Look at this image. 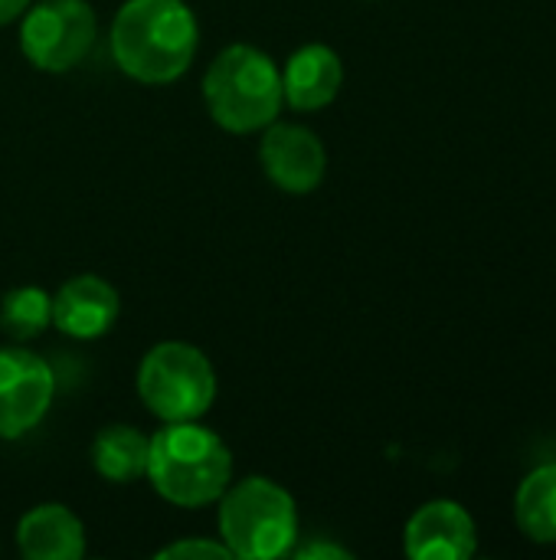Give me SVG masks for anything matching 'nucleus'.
Instances as JSON below:
<instances>
[{
  "mask_svg": "<svg viewBox=\"0 0 556 560\" xmlns=\"http://www.w3.org/2000/svg\"><path fill=\"white\" fill-rule=\"evenodd\" d=\"M98 20L85 0H43L20 26L23 56L43 72L75 69L95 46Z\"/></svg>",
  "mask_w": 556,
  "mask_h": 560,
  "instance_id": "423d86ee",
  "label": "nucleus"
},
{
  "mask_svg": "<svg viewBox=\"0 0 556 560\" xmlns=\"http://www.w3.org/2000/svg\"><path fill=\"white\" fill-rule=\"evenodd\" d=\"M138 397L164 423L200 420L216 400L213 361L187 341H161L141 358Z\"/></svg>",
  "mask_w": 556,
  "mask_h": 560,
  "instance_id": "39448f33",
  "label": "nucleus"
},
{
  "mask_svg": "<svg viewBox=\"0 0 556 560\" xmlns=\"http://www.w3.org/2000/svg\"><path fill=\"white\" fill-rule=\"evenodd\" d=\"M26 7H29V0H0V26H7L16 16H23Z\"/></svg>",
  "mask_w": 556,
  "mask_h": 560,
  "instance_id": "a211bd4d",
  "label": "nucleus"
},
{
  "mask_svg": "<svg viewBox=\"0 0 556 560\" xmlns=\"http://www.w3.org/2000/svg\"><path fill=\"white\" fill-rule=\"evenodd\" d=\"M220 502V538L233 558L275 560L298 541V509L288 489L265 476L229 482Z\"/></svg>",
  "mask_w": 556,
  "mask_h": 560,
  "instance_id": "20e7f679",
  "label": "nucleus"
},
{
  "mask_svg": "<svg viewBox=\"0 0 556 560\" xmlns=\"http://www.w3.org/2000/svg\"><path fill=\"white\" fill-rule=\"evenodd\" d=\"M52 325V295L36 285H20L0 302V328L13 341L39 338Z\"/></svg>",
  "mask_w": 556,
  "mask_h": 560,
  "instance_id": "2eb2a0df",
  "label": "nucleus"
},
{
  "mask_svg": "<svg viewBox=\"0 0 556 560\" xmlns=\"http://www.w3.org/2000/svg\"><path fill=\"white\" fill-rule=\"evenodd\" d=\"M147 453H151V436H144L128 423H115L98 430L92 443V466L105 482L128 486L147 476Z\"/></svg>",
  "mask_w": 556,
  "mask_h": 560,
  "instance_id": "ddd939ff",
  "label": "nucleus"
},
{
  "mask_svg": "<svg viewBox=\"0 0 556 560\" xmlns=\"http://www.w3.org/2000/svg\"><path fill=\"white\" fill-rule=\"evenodd\" d=\"M118 312H121V299L115 285L92 272L66 279L52 295V325L75 341H92L108 335L111 325L118 322Z\"/></svg>",
  "mask_w": 556,
  "mask_h": 560,
  "instance_id": "9d476101",
  "label": "nucleus"
},
{
  "mask_svg": "<svg viewBox=\"0 0 556 560\" xmlns=\"http://www.w3.org/2000/svg\"><path fill=\"white\" fill-rule=\"evenodd\" d=\"M16 545L29 560H79L85 555V525L72 509L46 502L20 518Z\"/></svg>",
  "mask_w": 556,
  "mask_h": 560,
  "instance_id": "f8f14e48",
  "label": "nucleus"
},
{
  "mask_svg": "<svg viewBox=\"0 0 556 560\" xmlns=\"http://www.w3.org/2000/svg\"><path fill=\"white\" fill-rule=\"evenodd\" d=\"M157 558L164 560H229V548L223 541L213 538H187V541H174L167 548L157 551Z\"/></svg>",
  "mask_w": 556,
  "mask_h": 560,
  "instance_id": "dca6fc26",
  "label": "nucleus"
},
{
  "mask_svg": "<svg viewBox=\"0 0 556 560\" xmlns=\"http://www.w3.org/2000/svg\"><path fill=\"white\" fill-rule=\"evenodd\" d=\"M200 46V26L184 0H125L111 20V59L144 85L180 79Z\"/></svg>",
  "mask_w": 556,
  "mask_h": 560,
  "instance_id": "f257e3e1",
  "label": "nucleus"
},
{
  "mask_svg": "<svg viewBox=\"0 0 556 560\" xmlns=\"http://www.w3.org/2000/svg\"><path fill=\"white\" fill-rule=\"evenodd\" d=\"M259 164L279 190L311 194L324 180L328 151L311 128L272 121L269 128H262Z\"/></svg>",
  "mask_w": 556,
  "mask_h": 560,
  "instance_id": "6e6552de",
  "label": "nucleus"
},
{
  "mask_svg": "<svg viewBox=\"0 0 556 560\" xmlns=\"http://www.w3.org/2000/svg\"><path fill=\"white\" fill-rule=\"evenodd\" d=\"M292 555L301 560H347L351 558V551L347 548H341V545H334V541H311V545H305V548H292Z\"/></svg>",
  "mask_w": 556,
  "mask_h": 560,
  "instance_id": "f3484780",
  "label": "nucleus"
},
{
  "mask_svg": "<svg viewBox=\"0 0 556 560\" xmlns=\"http://www.w3.org/2000/svg\"><path fill=\"white\" fill-rule=\"evenodd\" d=\"M403 548L413 560H469L478 551V532L459 502L436 499L406 522Z\"/></svg>",
  "mask_w": 556,
  "mask_h": 560,
  "instance_id": "1a4fd4ad",
  "label": "nucleus"
},
{
  "mask_svg": "<svg viewBox=\"0 0 556 560\" xmlns=\"http://www.w3.org/2000/svg\"><path fill=\"white\" fill-rule=\"evenodd\" d=\"M514 518L534 545H556V463L524 476L514 495Z\"/></svg>",
  "mask_w": 556,
  "mask_h": 560,
  "instance_id": "4468645a",
  "label": "nucleus"
},
{
  "mask_svg": "<svg viewBox=\"0 0 556 560\" xmlns=\"http://www.w3.org/2000/svg\"><path fill=\"white\" fill-rule=\"evenodd\" d=\"M154 492L180 509H203L216 502L233 482L229 446L197 420L164 423L151 436L147 476Z\"/></svg>",
  "mask_w": 556,
  "mask_h": 560,
  "instance_id": "f03ea898",
  "label": "nucleus"
},
{
  "mask_svg": "<svg viewBox=\"0 0 556 560\" xmlns=\"http://www.w3.org/2000/svg\"><path fill=\"white\" fill-rule=\"evenodd\" d=\"M203 102L220 128L233 135L262 131L279 121L285 105L282 69L256 46H226L203 75Z\"/></svg>",
  "mask_w": 556,
  "mask_h": 560,
  "instance_id": "7ed1b4c3",
  "label": "nucleus"
},
{
  "mask_svg": "<svg viewBox=\"0 0 556 560\" xmlns=\"http://www.w3.org/2000/svg\"><path fill=\"white\" fill-rule=\"evenodd\" d=\"M344 85V62L324 43L295 49L282 69V95L295 112H318L338 98Z\"/></svg>",
  "mask_w": 556,
  "mask_h": 560,
  "instance_id": "9b49d317",
  "label": "nucleus"
},
{
  "mask_svg": "<svg viewBox=\"0 0 556 560\" xmlns=\"http://www.w3.org/2000/svg\"><path fill=\"white\" fill-rule=\"evenodd\" d=\"M56 397L52 368L20 345L0 348V440H20L43 423Z\"/></svg>",
  "mask_w": 556,
  "mask_h": 560,
  "instance_id": "0eeeda50",
  "label": "nucleus"
}]
</instances>
